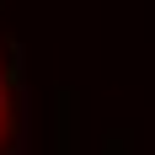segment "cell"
<instances>
[{
  "instance_id": "1",
  "label": "cell",
  "mask_w": 155,
  "mask_h": 155,
  "mask_svg": "<svg viewBox=\"0 0 155 155\" xmlns=\"http://www.w3.org/2000/svg\"><path fill=\"white\" fill-rule=\"evenodd\" d=\"M11 139V86H5V64H0V150Z\"/></svg>"
}]
</instances>
